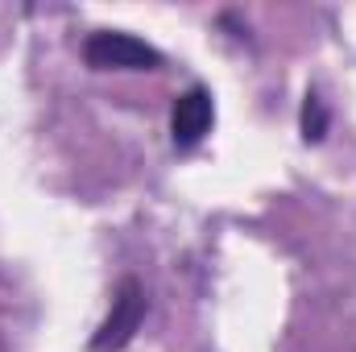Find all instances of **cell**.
<instances>
[{
  "label": "cell",
  "mask_w": 356,
  "mask_h": 352,
  "mask_svg": "<svg viewBox=\"0 0 356 352\" xmlns=\"http://www.w3.org/2000/svg\"><path fill=\"white\" fill-rule=\"evenodd\" d=\"M141 319H145V290H141L133 278H124L120 290H116V298H112L108 319H104L99 332L91 336V352H120L133 340V332L141 328Z\"/></svg>",
  "instance_id": "2"
},
{
  "label": "cell",
  "mask_w": 356,
  "mask_h": 352,
  "mask_svg": "<svg viewBox=\"0 0 356 352\" xmlns=\"http://www.w3.org/2000/svg\"><path fill=\"white\" fill-rule=\"evenodd\" d=\"M83 63L91 71H158L162 67V54L133 38V33H120V29H95L88 42H83Z\"/></svg>",
  "instance_id": "1"
},
{
  "label": "cell",
  "mask_w": 356,
  "mask_h": 352,
  "mask_svg": "<svg viewBox=\"0 0 356 352\" xmlns=\"http://www.w3.org/2000/svg\"><path fill=\"white\" fill-rule=\"evenodd\" d=\"M298 129H302V141H311V145L327 137V104L319 99V91H307L302 112H298Z\"/></svg>",
  "instance_id": "4"
},
{
  "label": "cell",
  "mask_w": 356,
  "mask_h": 352,
  "mask_svg": "<svg viewBox=\"0 0 356 352\" xmlns=\"http://www.w3.org/2000/svg\"><path fill=\"white\" fill-rule=\"evenodd\" d=\"M211 116H216V108H211V91L199 88V83L186 88L175 99V108H170V133H175V145H182V150L199 145V141L207 137V129H211Z\"/></svg>",
  "instance_id": "3"
}]
</instances>
